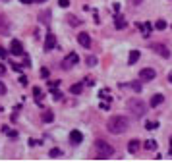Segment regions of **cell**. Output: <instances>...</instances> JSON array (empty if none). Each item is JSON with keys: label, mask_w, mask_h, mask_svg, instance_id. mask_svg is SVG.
Returning a JSON list of instances; mask_svg holds the SVG:
<instances>
[{"label": "cell", "mask_w": 172, "mask_h": 162, "mask_svg": "<svg viewBox=\"0 0 172 162\" xmlns=\"http://www.w3.org/2000/svg\"><path fill=\"white\" fill-rule=\"evenodd\" d=\"M0 27H6V19L4 18H0Z\"/></svg>", "instance_id": "41"}, {"label": "cell", "mask_w": 172, "mask_h": 162, "mask_svg": "<svg viewBox=\"0 0 172 162\" xmlns=\"http://www.w3.org/2000/svg\"><path fill=\"white\" fill-rule=\"evenodd\" d=\"M157 77V71L153 70V68H143L141 71H139V79L141 81H151V79H155Z\"/></svg>", "instance_id": "6"}, {"label": "cell", "mask_w": 172, "mask_h": 162, "mask_svg": "<svg viewBox=\"0 0 172 162\" xmlns=\"http://www.w3.org/2000/svg\"><path fill=\"white\" fill-rule=\"evenodd\" d=\"M168 151H170V154H172V137H170V143H168Z\"/></svg>", "instance_id": "42"}, {"label": "cell", "mask_w": 172, "mask_h": 162, "mask_svg": "<svg viewBox=\"0 0 172 162\" xmlns=\"http://www.w3.org/2000/svg\"><path fill=\"white\" fill-rule=\"evenodd\" d=\"M128 110L133 112L135 116H145V114H147V104H145V102H143L139 97H133V99L128 100Z\"/></svg>", "instance_id": "3"}, {"label": "cell", "mask_w": 172, "mask_h": 162, "mask_svg": "<svg viewBox=\"0 0 172 162\" xmlns=\"http://www.w3.org/2000/svg\"><path fill=\"white\" fill-rule=\"evenodd\" d=\"M143 147H145L147 151H157V147H159V145H157L155 139H147V141L143 143Z\"/></svg>", "instance_id": "16"}, {"label": "cell", "mask_w": 172, "mask_h": 162, "mask_svg": "<svg viewBox=\"0 0 172 162\" xmlns=\"http://www.w3.org/2000/svg\"><path fill=\"white\" fill-rule=\"evenodd\" d=\"M23 45H21L19 41H16L14 39L12 43H10V54H14V56H23Z\"/></svg>", "instance_id": "5"}, {"label": "cell", "mask_w": 172, "mask_h": 162, "mask_svg": "<svg viewBox=\"0 0 172 162\" xmlns=\"http://www.w3.org/2000/svg\"><path fill=\"white\" fill-rule=\"evenodd\" d=\"M21 4H31V0H19Z\"/></svg>", "instance_id": "43"}, {"label": "cell", "mask_w": 172, "mask_h": 162, "mask_svg": "<svg viewBox=\"0 0 172 162\" xmlns=\"http://www.w3.org/2000/svg\"><path fill=\"white\" fill-rule=\"evenodd\" d=\"M58 85H60V81H51V83H48V89H51V91H54Z\"/></svg>", "instance_id": "30"}, {"label": "cell", "mask_w": 172, "mask_h": 162, "mask_svg": "<svg viewBox=\"0 0 172 162\" xmlns=\"http://www.w3.org/2000/svg\"><path fill=\"white\" fill-rule=\"evenodd\" d=\"M112 154H114L112 145H109L106 141H103V139L95 141V158L97 160H106V158H110Z\"/></svg>", "instance_id": "2"}, {"label": "cell", "mask_w": 172, "mask_h": 162, "mask_svg": "<svg viewBox=\"0 0 172 162\" xmlns=\"http://www.w3.org/2000/svg\"><path fill=\"white\" fill-rule=\"evenodd\" d=\"M126 25H128V21L122 16H116V19H114V27H116V29H124Z\"/></svg>", "instance_id": "15"}, {"label": "cell", "mask_w": 172, "mask_h": 162, "mask_svg": "<svg viewBox=\"0 0 172 162\" xmlns=\"http://www.w3.org/2000/svg\"><path fill=\"white\" fill-rule=\"evenodd\" d=\"M0 95H6V85L0 81Z\"/></svg>", "instance_id": "37"}, {"label": "cell", "mask_w": 172, "mask_h": 162, "mask_svg": "<svg viewBox=\"0 0 172 162\" xmlns=\"http://www.w3.org/2000/svg\"><path fill=\"white\" fill-rule=\"evenodd\" d=\"M66 19H68V23H70V25H81V19H77L76 16H72V14H70Z\"/></svg>", "instance_id": "22"}, {"label": "cell", "mask_w": 172, "mask_h": 162, "mask_svg": "<svg viewBox=\"0 0 172 162\" xmlns=\"http://www.w3.org/2000/svg\"><path fill=\"white\" fill-rule=\"evenodd\" d=\"M6 2H8V0H6Z\"/></svg>", "instance_id": "48"}, {"label": "cell", "mask_w": 172, "mask_h": 162, "mask_svg": "<svg viewBox=\"0 0 172 162\" xmlns=\"http://www.w3.org/2000/svg\"><path fill=\"white\" fill-rule=\"evenodd\" d=\"M130 87H132V89H133L135 93H141V85H139V83H135V81H133V83H132Z\"/></svg>", "instance_id": "29"}, {"label": "cell", "mask_w": 172, "mask_h": 162, "mask_svg": "<svg viewBox=\"0 0 172 162\" xmlns=\"http://www.w3.org/2000/svg\"><path fill=\"white\" fill-rule=\"evenodd\" d=\"M162 100H164V97H162V95L159 93V95H153V97H151V102H149V104H151V106L155 108V106H159Z\"/></svg>", "instance_id": "14"}, {"label": "cell", "mask_w": 172, "mask_h": 162, "mask_svg": "<svg viewBox=\"0 0 172 162\" xmlns=\"http://www.w3.org/2000/svg\"><path fill=\"white\" fill-rule=\"evenodd\" d=\"M56 48V37L52 33H47V39H45V50H52Z\"/></svg>", "instance_id": "10"}, {"label": "cell", "mask_w": 172, "mask_h": 162, "mask_svg": "<svg viewBox=\"0 0 172 162\" xmlns=\"http://www.w3.org/2000/svg\"><path fill=\"white\" fill-rule=\"evenodd\" d=\"M2 131H4V133L8 135L10 139H18V131H16V129H10L8 126H4V128H2Z\"/></svg>", "instance_id": "19"}, {"label": "cell", "mask_w": 172, "mask_h": 162, "mask_svg": "<svg viewBox=\"0 0 172 162\" xmlns=\"http://www.w3.org/2000/svg\"><path fill=\"white\" fill-rule=\"evenodd\" d=\"M33 95H35V99H37V102H41V89L39 87H33Z\"/></svg>", "instance_id": "26"}, {"label": "cell", "mask_w": 172, "mask_h": 162, "mask_svg": "<svg viewBox=\"0 0 172 162\" xmlns=\"http://www.w3.org/2000/svg\"><path fill=\"white\" fill-rule=\"evenodd\" d=\"M23 66H25V68H29V66H31V58L27 56L25 52H23Z\"/></svg>", "instance_id": "28"}, {"label": "cell", "mask_w": 172, "mask_h": 162, "mask_svg": "<svg viewBox=\"0 0 172 162\" xmlns=\"http://www.w3.org/2000/svg\"><path fill=\"white\" fill-rule=\"evenodd\" d=\"M151 50H155L159 56H162V58H170V50L164 47V45H161V43H155V45L151 47Z\"/></svg>", "instance_id": "7"}, {"label": "cell", "mask_w": 172, "mask_h": 162, "mask_svg": "<svg viewBox=\"0 0 172 162\" xmlns=\"http://www.w3.org/2000/svg\"><path fill=\"white\" fill-rule=\"evenodd\" d=\"M31 2H47V0H31Z\"/></svg>", "instance_id": "45"}, {"label": "cell", "mask_w": 172, "mask_h": 162, "mask_svg": "<svg viewBox=\"0 0 172 162\" xmlns=\"http://www.w3.org/2000/svg\"><path fill=\"white\" fill-rule=\"evenodd\" d=\"M58 6H60V8H68V6H70V0H58Z\"/></svg>", "instance_id": "31"}, {"label": "cell", "mask_w": 172, "mask_h": 162, "mask_svg": "<svg viewBox=\"0 0 172 162\" xmlns=\"http://www.w3.org/2000/svg\"><path fill=\"white\" fill-rule=\"evenodd\" d=\"M41 118H43V122H45V124H51V122L54 120V114L51 112V110H45V112H43V116H41Z\"/></svg>", "instance_id": "17"}, {"label": "cell", "mask_w": 172, "mask_h": 162, "mask_svg": "<svg viewBox=\"0 0 172 162\" xmlns=\"http://www.w3.org/2000/svg\"><path fill=\"white\" fill-rule=\"evenodd\" d=\"M166 21L164 19H157V23H155V29H159V31H164V29H166Z\"/></svg>", "instance_id": "21"}, {"label": "cell", "mask_w": 172, "mask_h": 162, "mask_svg": "<svg viewBox=\"0 0 172 162\" xmlns=\"http://www.w3.org/2000/svg\"><path fill=\"white\" fill-rule=\"evenodd\" d=\"M39 18H41V23H48V21H51V19H48V18H51V12H41Z\"/></svg>", "instance_id": "24"}, {"label": "cell", "mask_w": 172, "mask_h": 162, "mask_svg": "<svg viewBox=\"0 0 172 162\" xmlns=\"http://www.w3.org/2000/svg\"><path fill=\"white\" fill-rule=\"evenodd\" d=\"M0 112H2V108H0Z\"/></svg>", "instance_id": "47"}, {"label": "cell", "mask_w": 172, "mask_h": 162, "mask_svg": "<svg viewBox=\"0 0 172 162\" xmlns=\"http://www.w3.org/2000/svg\"><path fill=\"white\" fill-rule=\"evenodd\" d=\"M77 43H80L83 48H91V37H89V33H80V35H77Z\"/></svg>", "instance_id": "8"}, {"label": "cell", "mask_w": 172, "mask_h": 162, "mask_svg": "<svg viewBox=\"0 0 172 162\" xmlns=\"http://www.w3.org/2000/svg\"><path fill=\"white\" fill-rule=\"evenodd\" d=\"M12 70H14V71H18V73H21V66H18V64H12Z\"/></svg>", "instance_id": "34"}, {"label": "cell", "mask_w": 172, "mask_h": 162, "mask_svg": "<svg viewBox=\"0 0 172 162\" xmlns=\"http://www.w3.org/2000/svg\"><path fill=\"white\" fill-rule=\"evenodd\" d=\"M99 97H101L103 100H109V102L112 100V97H110V91H109V89H101V91H99Z\"/></svg>", "instance_id": "20"}, {"label": "cell", "mask_w": 172, "mask_h": 162, "mask_svg": "<svg viewBox=\"0 0 172 162\" xmlns=\"http://www.w3.org/2000/svg\"><path fill=\"white\" fill-rule=\"evenodd\" d=\"M81 91H83V83H76V85L70 87V93L72 95H81Z\"/></svg>", "instance_id": "18"}, {"label": "cell", "mask_w": 172, "mask_h": 162, "mask_svg": "<svg viewBox=\"0 0 172 162\" xmlns=\"http://www.w3.org/2000/svg\"><path fill=\"white\" fill-rule=\"evenodd\" d=\"M159 128V122H145V129L147 131H155Z\"/></svg>", "instance_id": "23"}, {"label": "cell", "mask_w": 172, "mask_h": 162, "mask_svg": "<svg viewBox=\"0 0 172 162\" xmlns=\"http://www.w3.org/2000/svg\"><path fill=\"white\" fill-rule=\"evenodd\" d=\"M137 29H141L143 37L147 39V37L151 35V31H153V25H151V23H139V21H137Z\"/></svg>", "instance_id": "11"}, {"label": "cell", "mask_w": 172, "mask_h": 162, "mask_svg": "<svg viewBox=\"0 0 172 162\" xmlns=\"http://www.w3.org/2000/svg\"><path fill=\"white\" fill-rule=\"evenodd\" d=\"M77 62H80V56H77V52H70V54H66V58H64L62 66L68 70V68H72V66H77Z\"/></svg>", "instance_id": "4"}, {"label": "cell", "mask_w": 172, "mask_h": 162, "mask_svg": "<svg viewBox=\"0 0 172 162\" xmlns=\"http://www.w3.org/2000/svg\"><path fill=\"white\" fill-rule=\"evenodd\" d=\"M112 10L118 14V12H120V4H118V2H114V4H112Z\"/></svg>", "instance_id": "39"}, {"label": "cell", "mask_w": 172, "mask_h": 162, "mask_svg": "<svg viewBox=\"0 0 172 162\" xmlns=\"http://www.w3.org/2000/svg\"><path fill=\"white\" fill-rule=\"evenodd\" d=\"M110 108V102H101V110H109Z\"/></svg>", "instance_id": "36"}, {"label": "cell", "mask_w": 172, "mask_h": 162, "mask_svg": "<svg viewBox=\"0 0 172 162\" xmlns=\"http://www.w3.org/2000/svg\"><path fill=\"white\" fill-rule=\"evenodd\" d=\"M48 156H51V158H58V156H62V151H60V149H56V147H54V149H51V152H48Z\"/></svg>", "instance_id": "25"}, {"label": "cell", "mask_w": 172, "mask_h": 162, "mask_svg": "<svg viewBox=\"0 0 172 162\" xmlns=\"http://www.w3.org/2000/svg\"><path fill=\"white\" fill-rule=\"evenodd\" d=\"M128 126H130V120L124 118V116H120V114H116V116L109 118L106 129H109L110 133H114V135H120V133H124V131L128 129Z\"/></svg>", "instance_id": "1"}, {"label": "cell", "mask_w": 172, "mask_h": 162, "mask_svg": "<svg viewBox=\"0 0 172 162\" xmlns=\"http://www.w3.org/2000/svg\"><path fill=\"white\" fill-rule=\"evenodd\" d=\"M52 97H54V100H60V99H62V93L54 89V91H52Z\"/></svg>", "instance_id": "32"}, {"label": "cell", "mask_w": 172, "mask_h": 162, "mask_svg": "<svg viewBox=\"0 0 172 162\" xmlns=\"http://www.w3.org/2000/svg\"><path fill=\"white\" fill-rule=\"evenodd\" d=\"M19 83L25 87V85H27V77H25V75H19Z\"/></svg>", "instance_id": "35"}, {"label": "cell", "mask_w": 172, "mask_h": 162, "mask_svg": "<svg viewBox=\"0 0 172 162\" xmlns=\"http://www.w3.org/2000/svg\"><path fill=\"white\" fill-rule=\"evenodd\" d=\"M85 85H95V81H93L91 77H87V79H85Z\"/></svg>", "instance_id": "40"}, {"label": "cell", "mask_w": 172, "mask_h": 162, "mask_svg": "<svg viewBox=\"0 0 172 162\" xmlns=\"http://www.w3.org/2000/svg\"><path fill=\"white\" fill-rule=\"evenodd\" d=\"M168 81H170V83H172V75H168Z\"/></svg>", "instance_id": "46"}, {"label": "cell", "mask_w": 172, "mask_h": 162, "mask_svg": "<svg viewBox=\"0 0 172 162\" xmlns=\"http://www.w3.org/2000/svg\"><path fill=\"white\" fill-rule=\"evenodd\" d=\"M85 62H87V66H91V68H93V66L97 64V58H95V56H87V60H85Z\"/></svg>", "instance_id": "27"}, {"label": "cell", "mask_w": 172, "mask_h": 162, "mask_svg": "<svg viewBox=\"0 0 172 162\" xmlns=\"http://www.w3.org/2000/svg\"><path fill=\"white\" fill-rule=\"evenodd\" d=\"M81 141H83V133H81V131H77V129L70 131V143L72 145H80Z\"/></svg>", "instance_id": "9"}, {"label": "cell", "mask_w": 172, "mask_h": 162, "mask_svg": "<svg viewBox=\"0 0 172 162\" xmlns=\"http://www.w3.org/2000/svg\"><path fill=\"white\" fill-rule=\"evenodd\" d=\"M139 50H132V52H130V56H128V64H130V66H133L135 62H137L139 60Z\"/></svg>", "instance_id": "13"}, {"label": "cell", "mask_w": 172, "mask_h": 162, "mask_svg": "<svg viewBox=\"0 0 172 162\" xmlns=\"http://www.w3.org/2000/svg\"><path fill=\"white\" fill-rule=\"evenodd\" d=\"M48 75H51V71H48L47 68H43V70H41V77H45V79H47Z\"/></svg>", "instance_id": "33"}, {"label": "cell", "mask_w": 172, "mask_h": 162, "mask_svg": "<svg viewBox=\"0 0 172 162\" xmlns=\"http://www.w3.org/2000/svg\"><path fill=\"white\" fill-rule=\"evenodd\" d=\"M6 56H8V52H6V48H2V47H0V58H6Z\"/></svg>", "instance_id": "38"}, {"label": "cell", "mask_w": 172, "mask_h": 162, "mask_svg": "<svg viewBox=\"0 0 172 162\" xmlns=\"http://www.w3.org/2000/svg\"><path fill=\"white\" fill-rule=\"evenodd\" d=\"M143 2V0H133V4H141Z\"/></svg>", "instance_id": "44"}, {"label": "cell", "mask_w": 172, "mask_h": 162, "mask_svg": "<svg viewBox=\"0 0 172 162\" xmlns=\"http://www.w3.org/2000/svg\"><path fill=\"white\" fill-rule=\"evenodd\" d=\"M139 147H141V143L137 141V139H132V141L128 143V151H130L132 154H135V152L139 151Z\"/></svg>", "instance_id": "12"}]
</instances>
